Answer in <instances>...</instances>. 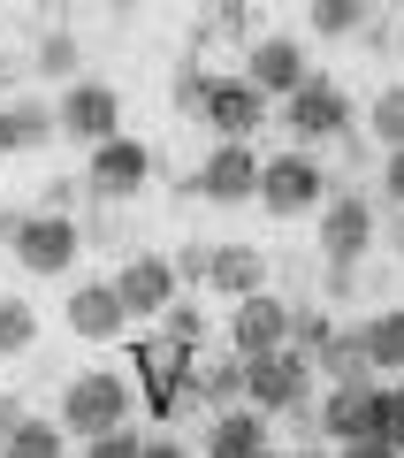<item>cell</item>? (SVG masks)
<instances>
[{
	"mask_svg": "<svg viewBox=\"0 0 404 458\" xmlns=\"http://www.w3.org/2000/svg\"><path fill=\"white\" fill-rule=\"evenodd\" d=\"M130 412H138V390H130V375L84 367V375H69L62 412H54V420H62L77 443H92V436H107V428H130Z\"/></svg>",
	"mask_w": 404,
	"mask_h": 458,
	"instance_id": "1",
	"label": "cell"
},
{
	"mask_svg": "<svg viewBox=\"0 0 404 458\" xmlns=\"http://www.w3.org/2000/svg\"><path fill=\"white\" fill-rule=\"evenodd\" d=\"M328 168H321V153L313 146H290V153H275V161L259 168V207L267 214H321L328 207Z\"/></svg>",
	"mask_w": 404,
	"mask_h": 458,
	"instance_id": "2",
	"label": "cell"
},
{
	"mask_svg": "<svg viewBox=\"0 0 404 458\" xmlns=\"http://www.w3.org/2000/svg\"><path fill=\"white\" fill-rule=\"evenodd\" d=\"M313 352H298V344H282V352H267V360H244V405L252 412H290V405H306L313 397Z\"/></svg>",
	"mask_w": 404,
	"mask_h": 458,
	"instance_id": "3",
	"label": "cell"
},
{
	"mask_svg": "<svg viewBox=\"0 0 404 458\" xmlns=\"http://www.w3.org/2000/svg\"><path fill=\"white\" fill-rule=\"evenodd\" d=\"M8 245H16V267L23 276H69V267H77V252H84V222L77 214H23V229L16 237H8Z\"/></svg>",
	"mask_w": 404,
	"mask_h": 458,
	"instance_id": "4",
	"label": "cell"
},
{
	"mask_svg": "<svg viewBox=\"0 0 404 458\" xmlns=\"http://www.w3.org/2000/svg\"><path fill=\"white\" fill-rule=\"evenodd\" d=\"M282 123H290L298 146H336V138L351 131V99H343L336 77H321V69H313V77L282 99Z\"/></svg>",
	"mask_w": 404,
	"mask_h": 458,
	"instance_id": "5",
	"label": "cell"
},
{
	"mask_svg": "<svg viewBox=\"0 0 404 458\" xmlns=\"http://www.w3.org/2000/svg\"><path fill=\"white\" fill-rule=\"evenodd\" d=\"M290 328H298L290 298H282V291H252V298L229 306V352H237V360H267V352L290 344Z\"/></svg>",
	"mask_w": 404,
	"mask_h": 458,
	"instance_id": "6",
	"label": "cell"
},
{
	"mask_svg": "<svg viewBox=\"0 0 404 458\" xmlns=\"http://www.w3.org/2000/svg\"><path fill=\"white\" fill-rule=\"evenodd\" d=\"M54 114H62V138H77L84 153L107 146V138H122V92H114L107 77H77L54 99Z\"/></svg>",
	"mask_w": 404,
	"mask_h": 458,
	"instance_id": "7",
	"label": "cell"
},
{
	"mask_svg": "<svg viewBox=\"0 0 404 458\" xmlns=\"http://www.w3.org/2000/svg\"><path fill=\"white\" fill-rule=\"evenodd\" d=\"M259 153H252V138H214V153L198 161V176H191V191L198 199H214V207H252L259 199Z\"/></svg>",
	"mask_w": 404,
	"mask_h": 458,
	"instance_id": "8",
	"label": "cell"
},
{
	"mask_svg": "<svg viewBox=\"0 0 404 458\" xmlns=\"http://www.w3.org/2000/svg\"><path fill=\"white\" fill-rule=\"evenodd\" d=\"M153 183V146L146 138H107L84 153V199H138Z\"/></svg>",
	"mask_w": 404,
	"mask_h": 458,
	"instance_id": "9",
	"label": "cell"
},
{
	"mask_svg": "<svg viewBox=\"0 0 404 458\" xmlns=\"http://www.w3.org/2000/svg\"><path fill=\"white\" fill-rule=\"evenodd\" d=\"M114 291H122L130 321H161V313L183 298V276H176L168 252H130V260L114 267Z\"/></svg>",
	"mask_w": 404,
	"mask_h": 458,
	"instance_id": "10",
	"label": "cell"
},
{
	"mask_svg": "<svg viewBox=\"0 0 404 458\" xmlns=\"http://www.w3.org/2000/svg\"><path fill=\"white\" fill-rule=\"evenodd\" d=\"M267 114H275V99L259 92L252 77H214V84H206V107H198V123H206L214 138H252Z\"/></svg>",
	"mask_w": 404,
	"mask_h": 458,
	"instance_id": "11",
	"label": "cell"
},
{
	"mask_svg": "<svg viewBox=\"0 0 404 458\" xmlns=\"http://www.w3.org/2000/svg\"><path fill=\"white\" fill-rule=\"evenodd\" d=\"M374 252V199L366 191H328L321 207V260H366Z\"/></svg>",
	"mask_w": 404,
	"mask_h": 458,
	"instance_id": "12",
	"label": "cell"
},
{
	"mask_svg": "<svg viewBox=\"0 0 404 458\" xmlns=\"http://www.w3.org/2000/svg\"><path fill=\"white\" fill-rule=\"evenodd\" d=\"M244 77H252L267 99H290L298 84L313 77V62H306V47H298V38H282V31H259L252 47H244Z\"/></svg>",
	"mask_w": 404,
	"mask_h": 458,
	"instance_id": "13",
	"label": "cell"
},
{
	"mask_svg": "<svg viewBox=\"0 0 404 458\" xmlns=\"http://www.w3.org/2000/svg\"><path fill=\"white\" fill-rule=\"evenodd\" d=\"M69 328H77L84 344H114L130 328V306H122V291H114V276H92V283L69 291Z\"/></svg>",
	"mask_w": 404,
	"mask_h": 458,
	"instance_id": "14",
	"label": "cell"
},
{
	"mask_svg": "<svg viewBox=\"0 0 404 458\" xmlns=\"http://www.w3.org/2000/svg\"><path fill=\"white\" fill-rule=\"evenodd\" d=\"M374 436V382H328L321 390V443H358Z\"/></svg>",
	"mask_w": 404,
	"mask_h": 458,
	"instance_id": "15",
	"label": "cell"
},
{
	"mask_svg": "<svg viewBox=\"0 0 404 458\" xmlns=\"http://www.w3.org/2000/svg\"><path fill=\"white\" fill-rule=\"evenodd\" d=\"M54 138H62V114H54L46 99L16 92L8 107H0V153H46Z\"/></svg>",
	"mask_w": 404,
	"mask_h": 458,
	"instance_id": "16",
	"label": "cell"
},
{
	"mask_svg": "<svg viewBox=\"0 0 404 458\" xmlns=\"http://www.w3.org/2000/svg\"><path fill=\"white\" fill-rule=\"evenodd\" d=\"M259 451H275V436H267V412L252 405H229L206 420V458H259Z\"/></svg>",
	"mask_w": 404,
	"mask_h": 458,
	"instance_id": "17",
	"label": "cell"
},
{
	"mask_svg": "<svg viewBox=\"0 0 404 458\" xmlns=\"http://www.w3.org/2000/svg\"><path fill=\"white\" fill-rule=\"evenodd\" d=\"M206 291H222L229 306H237V298H252V291H267V252H259V245H214Z\"/></svg>",
	"mask_w": 404,
	"mask_h": 458,
	"instance_id": "18",
	"label": "cell"
},
{
	"mask_svg": "<svg viewBox=\"0 0 404 458\" xmlns=\"http://www.w3.org/2000/svg\"><path fill=\"white\" fill-rule=\"evenodd\" d=\"M191 405H206V412L244 405V360H237V352H229V360H198V367H191Z\"/></svg>",
	"mask_w": 404,
	"mask_h": 458,
	"instance_id": "19",
	"label": "cell"
},
{
	"mask_svg": "<svg viewBox=\"0 0 404 458\" xmlns=\"http://www.w3.org/2000/svg\"><path fill=\"white\" fill-rule=\"evenodd\" d=\"M313 367H321V382H374V360H366V336L358 328H336L313 352Z\"/></svg>",
	"mask_w": 404,
	"mask_h": 458,
	"instance_id": "20",
	"label": "cell"
},
{
	"mask_svg": "<svg viewBox=\"0 0 404 458\" xmlns=\"http://www.w3.org/2000/svg\"><path fill=\"white\" fill-rule=\"evenodd\" d=\"M358 336H366V360L374 375H404V306H382L358 321Z\"/></svg>",
	"mask_w": 404,
	"mask_h": 458,
	"instance_id": "21",
	"label": "cell"
},
{
	"mask_svg": "<svg viewBox=\"0 0 404 458\" xmlns=\"http://www.w3.org/2000/svg\"><path fill=\"white\" fill-rule=\"evenodd\" d=\"M0 458H69V428H62V420H38V412H31L16 436L0 443Z\"/></svg>",
	"mask_w": 404,
	"mask_h": 458,
	"instance_id": "22",
	"label": "cell"
},
{
	"mask_svg": "<svg viewBox=\"0 0 404 458\" xmlns=\"http://www.w3.org/2000/svg\"><path fill=\"white\" fill-rule=\"evenodd\" d=\"M23 352H38V313L31 298H0V360H23Z\"/></svg>",
	"mask_w": 404,
	"mask_h": 458,
	"instance_id": "23",
	"label": "cell"
},
{
	"mask_svg": "<svg viewBox=\"0 0 404 458\" xmlns=\"http://www.w3.org/2000/svg\"><path fill=\"white\" fill-rule=\"evenodd\" d=\"M31 69H38V77H69V84H77V69H84V38H77V31H46V38L31 47Z\"/></svg>",
	"mask_w": 404,
	"mask_h": 458,
	"instance_id": "24",
	"label": "cell"
},
{
	"mask_svg": "<svg viewBox=\"0 0 404 458\" xmlns=\"http://www.w3.org/2000/svg\"><path fill=\"white\" fill-rule=\"evenodd\" d=\"M306 23H313V38H351V31H366V0H313Z\"/></svg>",
	"mask_w": 404,
	"mask_h": 458,
	"instance_id": "25",
	"label": "cell"
},
{
	"mask_svg": "<svg viewBox=\"0 0 404 458\" xmlns=\"http://www.w3.org/2000/svg\"><path fill=\"white\" fill-rule=\"evenodd\" d=\"M366 138H374L382 153H397V146H404V84H389V92L366 107Z\"/></svg>",
	"mask_w": 404,
	"mask_h": 458,
	"instance_id": "26",
	"label": "cell"
},
{
	"mask_svg": "<svg viewBox=\"0 0 404 458\" xmlns=\"http://www.w3.org/2000/svg\"><path fill=\"white\" fill-rule=\"evenodd\" d=\"M374 436L404 451V382H374Z\"/></svg>",
	"mask_w": 404,
	"mask_h": 458,
	"instance_id": "27",
	"label": "cell"
},
{
	"mask_svg": "<svg viewBox=\"0 0 404 458\" xmlns=\"http://www.w3.org/2000/svg\"><path fill=\"white\" fill-rule=\"evenodd\" d=\"M161 336H168V344H191V352H198V344H206V306L176 298V306L161 313Z\"/></svg>",
	"mask_w": 404,
	"mask_h": 458,
	"instance_id": "28",
	"label": "cell"
},
{
	"mask_svg": "<svg viewBox=\"0 0 404 458\" xmlns=\"http://www.w3.org/2000/svg\"><path fill=\"white\" fill-rule=\"evenodd\" d=\"M84 458H146V436L138 428H107V436L84 443Z\"/></svg>",
	"mask_w": 404,
	"mask_h": 458,
	"instance_id": "29",
	"label": "cell"
},
{
	"mask_svg": "<svg viewBox=\"0 0 404 458\" xmlns=\"http://www.w3.org/2000/svg\"><path fill=\"white\" fill-rule=\"evenodd\" d=\"M168 260H176L183 283H198V291H206V276H214V245H183V252H168Z\"/></svg>",
	"mask_w": 404,
	"mask_h": 458,
	"instance_id": "30",
	"label": "cell"
},
{
	"mask_svg": "<svg viewBox=\"0 0 404 458\" xmlns=\"http://www.w3.org/2000/svg\"><path fill=\"white\" fill-rule=\"evenodd\" d=\"M206 84H214V69H183V77H176V114L206 107Z\"/></svg>",
	"mask_w": 404,
	"mask_h": 458,
	"instance_id": "31",
	"label": "cell"
},
{
	"mask_svg": "<svg viewBox=\"0 0 404 458\" xmlns=\"http://www.w3.org/2000/svg\"><path fill=\"white\" fill-rule=\"evenodd\" d=\"M374 183H382V199H389V207H404V146H397V153H382Z\"/></svg>",
	"mask_w": 404,
	"mask_h": 458,
	"instance_id": "32",
	"label": "cell"
},
{
	"mask_svg": "<svg viewBox=\"0 0 404 458\" xmlns=\"http://www.w3.org/2000/svg\"><path fill=\"white\" fill-rule=\"evenodd\" d=\"M336 458H404V451L382 443V436H358V443H336Z\"/></svg>",
	"mask_w": 404,
	"mask_h": 458,
	"instance_id": "33",
	"label": "cell"
},
{
	"mask_svg": "<svg viewBox=\"0 0 404 458\" xmlns=\"http://www.w3.org/2000/svg\"><path fill=\"white\" fill-rule=\"evenodd\" d=\"M23 420H31V412H23V397H8V390H0V443L16 436V428H23Z\"/></svg>",
	"mask_w": 404,
	"mask_h": 458,
	"instance_id": "34",
	"label": "cell"
},
{
	"mask_svg": "<svg viewBox=\"0 0 404 458\" xmlns=\"http://www.w3.org/2000/svg\"><path fill=\"white\" fill-rule=\"evenodd\" d=\"M23 69H31V62H16V54H0V107H8V99H16V84H23Z\"/></svg>",
	"mask_w": 404,
	"mask_h": 458,
	"instance_id": "35",
	"label": "cell"
},
{
	"mask_svg": "<svg viewBox=\"0 0 404 458\" xmlns=\"http://www.w3.org/2000/svg\"><path fill=\"white\" fill-rule=\"evenodd\" d=\"M146 458H191V451H183V443L168 436V428H153V436H146Z\"/></svg>",
	"mask_w": 404,
	"mask_h": 458,
	"instance_id": "36",
	"label": "cell"
},
{
	"mask_svg": "<svg viewBox=\"0 0 404 458\" xmlns=\"http://www.w3.org/2000/svg\"><path fill=\"white\" fill-rule=\"evenodd\" d=\"M389 252L404 260V207H397V222H389Z\"/></svg>",
	"mask_w": 404,
	"mask_h": 458,
	"instance_id": "37",
	"label": "cell"
},
{
	"mask_svg": "<svg viewBox=\"0 0 404 458\" xmlns=\"http://www.w3.org/2000/svg\"><path fill=\"white\" fill-rule=\"evenodd\" d=\"M290 458H336V451H328V443H306V451H290Z\"/></svg>",
	"mask_w": 404,
	"mask_h": 458,
	"instance_id": "38",
	"label": "cell"
},
{
	"mask_svg": "<svg viewBox=\"0 0 404 458\" xmlns=\"http://www.w3.org/2000/svg\"><path fill=\"white\" fill-rule=\"evenodd\" d=\"M114 8H138V0H114Z\"/></svg>",
	"mask_w": 404,
	"mask_h": 458,
	"instance_id": "39",
	"label": "cell"
},
{
	"mask_svg": "<svg viewBox=\"0 0 404 458\" xmlns=\"http://www.w3.org/2000/svg\"><path fill=\"white\" fill-rule=\"evenodd\" d=\"M259 458H282V451H259Z\"/></svg>",
	"mask_w": 404,
	"mask_h": 458,
	"instance_id": "40",
	"label": "cell"
}]
</instances>
